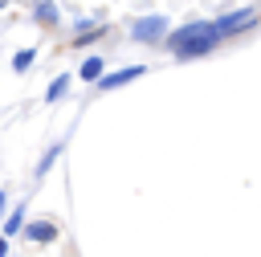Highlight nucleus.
I'll return each instance as SVG.
<instances>
[{"instance_id": "nucleus-1", "label": "nucleus", "mask_w": 261, "mask_h": 257, "mask_svg": "<svg viewBox=\"0 0 261 257\" xmlns=\"http://www.w3.org/2000/svg\"><path fill=\"white\" fill-rule=\"evenodd\" d=\"M126 29H130V41H139V45H159V41L167 37L171 20H167V12H151V16H135Z\"/></svg>"}, {"instance_id": "nucleus-2", "label": "nucleus", "mask_w": 261, "mask_h": 257, "mask_svg": "<svg viewBox=\"0 0 261 257\" xmlns=\"http://www.w3.org/2000/svg\"><path fill=\"white\" fill-rule=\"evenodd\" d=\"M216 45H220V33L212 29V20H200V24H196V33L188 37V45H184L175 57H179V61H192V57H208Z\"/></svg>"}, {"instance_id": "nucleus-3", "label": "nucleus", "mask_w": 261, "mask_h": 257, "mask_svg": "<svg viewBox=\"0 0 261 257\" xmlns=\"http://www.w3.org/2000/svg\"><path fill=\"white\" fill-rule=\"evenodd\" d=\"M253 24H257V8H237V12H224V16L212 20V29L220 33V41H224V37H237V33H245V29H253Z\"/></svg>"}, {"instance_id": "nucleus-4", "label": "nucleus", "mask_w": 261, "mask_h": 257, "mask_svg": "<svg viewBox=\"0 0 261 257\" xmlns=\"http://www.w3.org/2000/svg\"><path fill=\"white\" fill-rule=\"evenodd\" d=\"M147 73V65H122V69H114V73H102L94 86L98 90H118V86H126V82H135V78H143Z\"/></svg>"}, {"instance_id": "nucleus-5", "label": "nucleus", "mask_w": 261, "mask_h": 257, "mask_svg": "<svg viewBox=\"0 0 261 257\" xmlns=\"http://www.w3.org/2000/svg\"><path fill=\"white\" fill-rule=\"evenodd\" d=\"M29 241H37V245H49V241H57V224L53 220H24V228H20Z\"/></svg>"}, {"instance_id": "nucleus-6", "label": "nucleus", "mask_w": 261, "mask_h": 257, "mask_svg": "<svg viewBox=\"0 0 261 257\" xmlns=\"http://www.w3.org/2000/svg\"><path fill=\"white\" fill-rule=\"evenodd\" d=\"M102 73H106V61H102L98 53H90V57L82 61V69H77V78H82V82H98Z\"/></svg>"}, {"instance_id": "nucleus-7", "label": "nucleus", "mask_w": 261, "mask_h": 257, "mask_svg": "<svg viewBox=\"0 0 261 257\" xmlns=\"http://www.w3.org/2000/svg\"><path fill=\"white\" fill-rule=\"evenodd\" d=\"M24 220H29V216H24V204L8 208V212H4V233H0V237H16V233L24 228Z\"/></svg>"}, {"instance_id": "nucleus-8", "label": "nucleus", "mask_w": 261, "mask_h": 257, "mask_svg": "<svg viewBox=\"0 0 261 257\" xmlns=\"http://www.w3.org/2000/svg\"><path fill=\"white\" fill-rule=\"evenodd\" d=\"M33 16H37L41 24H57V20H61V12H57L53 0H37V4H33Z\"/></svg>"}, {"instance_id": "nucleus-9", "label": "nucleus", "mask_w": 261, "mask_h": 257, "mask_svg": "<svg viewBox=\"0 0 261 257\" xmlns=\"http://www.w3.org/2000/svg\"><path fill=\"white\" fill-rule=\"evenodd\" d=\"M33 61H37V49H33V45H24V49H16V53H12V69H16V73H24Z\"/></svg>"}, {"instance_id": "nucleus-10", "label": "nucleus", "mask_w": 261, "mask_h": 257, "mask_svg": "<svg viewBox=\"0 0 261 257\" xmlns=\"http://www.w3.org/2000/svg\"><path fill=\"white\" fill-rule=\"evenodd\" d=\"M65 90H69V73H57V78L49 82V90H45V102H57Z\"/></svg>"}, {"instance_id": "nucleus-11", "label": "nucleus", "mask_w": 261, "mask_h": 257, "mask_svg": "<svg viewBox=\"0 0 261 257\" xmlns=\"http://www.w3.org/2000/svg\"><path fill=\"white\" fill-rule=\"evenodd\" d=\"M98 37H106V24H98L94 33H82V37H73V49H90V45H98Z\"/></svg>"}, {"instance_id": "nucleus-12", "label": "nucleus", "mask_w": 261, "mask_h": 257, "mask_svg": "<svg viewBox=\"0 0 261 257\" xmlns=\"http://www.w3.org/2000/svg\"><path fill=\"white\" fill-rule=\"evenodd\" d=\"M61 147H65V143H53V147H49V151L41 155V163H37V175H45V171H49V167L57 163V155H61Z\"/></svg>"}, {"instance_id": "nucleus-13", "label": "nucleus", "mask_w": 261, "mask_h": 257, "mask_svg": "<svg viewBox=\"0 0 261 257\" xmlns=\"http://www.w3.org/2000/svg\"><path fill=\"white\" fill-rule=\"evenodd\" d=\"M98 24H106V20H94V16H82V20H73V37H82V33H94Z\"/></svg>"}, {"instance_id": "nucleus-14", "label": "nucleus", "mask_w": 261, "mask_h": 257, "mask_svg": "<svg viewBox=\"0 0 261 257\" xmlns=\"http://www.w3.org/2000/svg\"><path fill=\"white\" fill-rule=\"evenodd\" d=\"M8 212V196H4V188H0V216Z\"/></svg>"}, {"instance_id": "nucleus-15", "label": "nucleus", "mask_w": 261, "mask_h": 257, "mask_svg": "<svg viewBox=\"0 0 261 257\" xmlns=\"http://www.w3.org/2000/svg\"><path fill=\"white\" fill-rule=\"evenodd\" d=\"M0 257H8V237H0Z\"/></svg>"}, {"instance_id": "nucleus-16", "label": "nucleus", "mask_w": 261, "mask_h": 257, "mask_svg": "<svg viewBox=\"0 0 261 257\" xmlns=\"http://www.w3.org/2000/svg\"><path fill=\"white\" fill-rule=\"evenodd\" d=\"M4 8H8V0H0V12H4Z\"/></svg>"}]
</instances>
